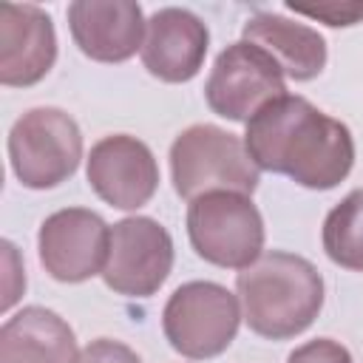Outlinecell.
Wrapping results in <instances>:
<instances>
[{"label": "cell", "mask_w": 363, "mask_h": 363, "mask_svg": "<svg viewBox=\"0 0 363 363\" xmlns=\"http://www.w3.org/2000/svg\"><path fill=\"white\" fill-rule=\"evenodd\" d=\"M82 159V130L62 108H31L9 130V162L28 190H51L68 182Z\"/></svg>", "instance_id": "cell-5"}, {"label": "cell", "mask_w": 363, "mask_h": 363, "mask_svg": "<svg viewBox=\"0 0 363 363\" xmlns=\"http://www.w3.org/2000/svg\"><path fill=\"white\" fill-rule=\"evenodd\" d=\"M173 269V238L147 216H130L111 227L102 281L125 298H150Z\"/></svg>", "instance_id": "cell-8"}, {"label": "cell", "mask_w": 363, "mask_h": 363, "mask_svg": "<svg viewBox=\"0 0 363 363\" xmlns=\"http://www.w3.org/2000/svg\"><path fill=\"white\" fill-rule=\"evenodd\" d=\"M85 176L91 190L116 210L145 207L159 187V164L153 150L130 133L102 136L88 153Z\"/></svg>", "instance_id": "cell-10"}, {"label": "cell", "mask_w": 363, "mask_h": 363, "mask_svg": "<svg viewBox=\"0 0 363 363\" xmlns=\"http://www.w3.org/2000/svg\"><path fill=\"white\" fill-rule=\"evenodd\" d=\"M79 363H142V360L130 346L111 337H96L82 349Z\"/></svg>", "instance_id": "cell-19"}, {"label": "cell", "mask_w": 363, "mask_h": 363, "mask_svg": "<svg viewBox=\"0 0 363 363\" xmlns=\"http://www.w3.org/2000/svg\"><path fill=\"white\" fill-rule=\"evenodd\" d=\"M74 329L45 306H23L0 329V363H79Z\"/></svg>", "instance_id": "cell-15"}, {"label": "cell", "mask_w": 363, "mask_h": 363, "mask_svg": "<svg viewBox=\"0 0 363 363\" xmlns=\"http://www.w3.org/2000/svg\"><path fill=\"white\" fill-rule=\"evenodd\" d=\"M320 241L332 264L363 272V190H352L326 213Z\"/></svg>", "instance_id": "cell-16"}, {"label": "cell", "mask_w": 363, "mask_h": 363, "mask_svg": "<svg viewBox=\"0 0 363 363\" xmlns=\"http://www.w3.org/2000/svg\"><path fill=\"white\" fill-rule=\"evenodd\" d=\"M241 323V301L216 281H187L162 309V332L187 360H210L230 349Z\"/></svg>", "instance_id": "cell-4"}, {"label": "cell", "mask_w": 363, "mask_h": 363, "mask_svg": "<svg viewBox=\"0 0 363 363\" xmlns=\"http://www.w3.org/2000/svg\"><path fill=\"white\" fill-rule=\"evenodd\" d=\"M187 235L199 258L224 269H247L264 252V218L252 196L216 190L187 204Z\"/></svg>", "instance_id": "cell-6"}, {"label": "cell", "mask_w": 363, "mask_h": 363, "mask_svg": "<svg viewBox=\"0 0 363 363\" xmlns=\"http://www.w3.org/2000/svg\"><path fill=\"white\" fill-rule=\"evenodd\" d=\"M173 190L193 201L204 193L230 190L252 196L258 187V167L247 153L244 139L218 125H190L170 145Z\"/></svg>", "instance_id": "cell-3"}, {"label": "cell", "mask_w": 363, "mask_h": 363, "mask_svg": "<svg viewBox=\"0 0 363 363\" xmlns=\"http://www.w3.org/2000/svg\"><path fill=\"white\" fill-rule=\"evenodd\" d=\"M247 326L267 340H289L306 332L323 306V278L312 261L269 250L235 278Z\"/></svg>", "instance_id": "cell-2"}, {"label": "cell", "mask_w": 363, "mask_h": 363, "mask_svg": "<svg viewBox=\"0 0 363 363\" xmlns=\"http://www.w3.org/2000/svg\"><path fill=\"white\" fill-rule=\"evenodd\" d=\"M142 6L133 0H74L68 28L77 48L96 62H125L145 43Z\"/></svg>", "instance_id": "cell-13"}, {"label": "cell", "mask_w": 363, "mask_h": 363, "mask_svg": "<svg viewBox=\"0 0 363 363\" xmlns=\"http://www.w3.org/2000/svg\"><path fill=\"white\" fill-rule=\"evenodd\" d=\"M111 250V227L85 207L51 213L37 233L43 269L60 284H82L102 275Z\"/></svg>", "instance_id": "cell-9"}, {"label": "cell", "mask_w": 363, "mask_h": 363, "mask_svg": "<svg viewBox=\"0 0 363 363\" xmlns=\"http://www.w3.org/2000/svg\"><path fill=\"white\" fill-rule=\"evenodd\" d=\"M241 34V40L264 48L281 65L284 77L295 82H309L326 68V40L306 23L275 11H258L244 23Z\"/></svg>", "instance_id": "cell-14"}, {"label": "cell", "mask_w": 363, "mask_h": 363, "mask_svg": "<svg viewBox=\"0 0 363 363\" xmlns=\"http://www.w3.org/2000/svg\"><path fill=\"white\" fill-rule=\"evenodd\" d=\"M244 145L258 170L289 176L309 190L337 187L354 164L352 130L298 94L275 96L255 111Z\"/></svg>", "instance_id": "cell-1"}, {"label": "cell", "mask_w": 363, "mask_h": 363, "mask_svg": "<svg viewBox=\"0 0 363 363\" xmlns=\"http://www.w3.org/2000/svg\"><path fill=\"white\" fill-rule=\"evenodd\" d=\"M286 9H289V11H295V14H303V17L320 20V23H326V26H332V28L363 23V0H352V3H337V0H329V3H318V6L286 3Z\"/></svg>", "instance_id": "cell-17"}, {"label": "cell", "mask_w": 363, "mask_h": 363, "mask_svg": "<svg viewBox=\"0 0 363 363\" xmlns=\"http://www.w3.org/2000/svg\"><path fill=\"white\" fill-rule=\"evenodd\" d=\"M57 62L51 17L31 3L0 6V82L6 88L37 85Z\"/></svg>", "instance_id": "cell-11"}, {"label": "cell", "mask_w": 363, "mask_h": 363, "mask_svg": "<svg viewBox=\"0 0 363 363\" xmlns=\"http://www.w3.org/2000/svg\"><path fill=\"white\" fill-rule=\"evenodd\" d=\"M286 363H354L349 349L332 337H315L289 352Z\"/></svg>", "instance_id": "cell-18"}, {"label": "cell", "mask_w": 363, "mask_h": 363, "mask_svg": "<svg viewBox=\"0 0 363 363\" xmlns=\"http://www.w3.org/2000/svg\"><path fill=\"white\" fill-rule=\"evenodd\" d=\"M281 65L258 45L238 40L227 45L204 82V99L213 113L230 122H250L269 99L286 94Z\"/></svg>", "instance_id": "cell-7"}, {"label": "cell", "mask_w": 363, "mask_h": 363, "mask_svg": "<svg viewBox=\"0 0 363 363\" xmlns=\"http://www.w3.org/2000/svg\"><path fill=\"white\" fill-rule=\"evenodd\" d=\"M210 31L199 14L187 9H159L147 17L142 65L162 82H190L207 57Z\"/></svg>", "instance_id": "cell-12"}]
</instances>
